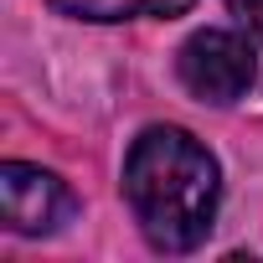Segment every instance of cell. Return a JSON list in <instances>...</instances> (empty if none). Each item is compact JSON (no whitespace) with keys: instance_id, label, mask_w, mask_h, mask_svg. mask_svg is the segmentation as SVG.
Here are the masks:
<instances>
[{"instance_id":"obj_1","label":"cell","mask_w":263,"mask_h":263,"mask_svg":"<svg viewBox=\"0 0 263 263\" xmlns=\"http://www.w3.org/2000/svg\"><path fill=\"white\" fill-rule=\"evenodd\" d=\"M124 196L155 248L186 253L212 232L217 196H222L217 160L186 129L155 124L135 140V150L124 160Z\"/></svg>"},{"instance_id":"obj_2","label":"cell","mask_w":263,"mask_h":263,"mask_svg":"<svg viewBox=\"0 0 263 263\" xmlns=\"http://www.w3.org/2000/svg\"><path fill=\"white\" fill-rule=\"evenodd\" d=\"M181 83L201 98V103H232L253 88V47L237 31H196L181 47Z\"/></svg>"},{"instance_id":"obj_3","label":"cell","mask_w":263,"mask_h":263,"mask_svg":"<svg viewBox=\"0 0 263 263\" xmlns=\"http://www.w3.org/2000/svg\"><path fill=\"white\" fill-rule=\"evenodd\" d=\"M67 212H72V196H67V186L52 171L21 165V160L0 165V217H6L11 232L42 237L57 222H67Z\"/></svg>"},{"instance_id":"obj_4","label":"cell","mask_w":263,"mask_h":263,"mask_svg":"<svg viewBox=\"0 0 263 263\" xmlns=\"http://www.w3.org/2000/svg\"><path fill=\"white\" fill-rule=\"evenodd\" d=\"M52 6L62 16H72V21H140V16L176 21L196 0H52Z\"/></svg>"},{"instance_id":"obj_5","label":"cell","mask_w":263,"mask_h":263,"mask_svg":"<svg viewBox=\"0 0 263 263\" xmlns=\"http://www.w3.org/2000/svg\"><path fill=\"white\" fill-rule=\"evenodd\" d=\"M232 11H237V16L258 31V36H263V0H232Z\"/></svg>"}]
</instances>
